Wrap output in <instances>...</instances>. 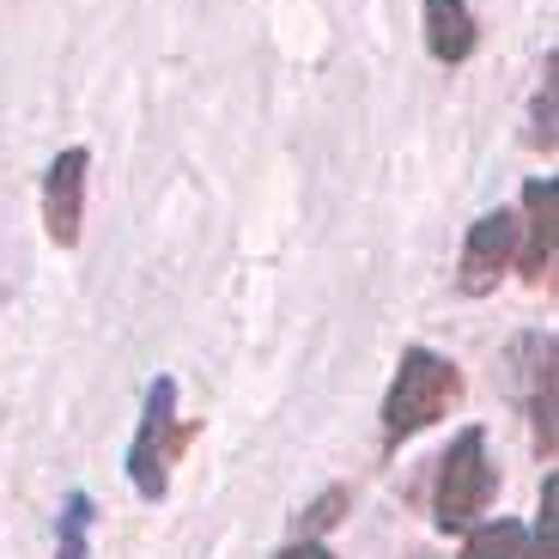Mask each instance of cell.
<instances>
[{
	"label": "cell",
	"instance_id": "cell-3",
	"mask_svg": "<svg viewBox=\"0 0 559 559\" xmlns=\"http://www.w3.org/2000/svg\"><path fill=\"white\" fill-rule=\"evenodd\" d=\"M492 504V462H487V432H468L450 444L444 468H438V530H468Z\"/></svg>",
	"mask_w": 559,
	"mask_h": 559
},
{
	"label": "cell",
	"instance_id": "cell-6",
	"mask_svg": "<svg viewBox=\"0 0 559 559\" xmlns=\"http://www.w3.org/2000/svg\"><path fill=\"white\" fill-rule=\"evenodd\" d=\"M523 213H530V250H523V280L542 286L554 274V231H559V182L535 177L523 189Z\"/></svg>",
	"mask_w": 559,
	"mask_h": 559
},
{
	"label": "cell",
	"instance_id": "cell-4",
	"mask_svg": "<svg viewBox=\"0 0 559 559\" xmlns=\"http://www.w3.org/2000/svg\"><path fill=\"white\" fill-rule=\"evenodd\" d=\"M504 267H518V219L492 207L487 219H475V231H468V243H462L456 286L468 298H480V293H492V286L504 280Z\"/></svg>",
	"mask_w": 559,
	"mask_h": 559
},
{
	"label": "cell",
	"instance_id": "cell-10",
	"mask_svg": "<svg viewBox=\"0 0 559 559\" xmlns=\"http://www.w3.org/2000/svg\"><path fill=\"white\" fill-rule=\"evenodd\" d=\"M462 559H523V530L518 523H492V530L468 535Z\"/></svg>",
	"mask_w": 559,
	"mask_h": 559
},
{
	"label": "cell",
	"instance_id": "cell-8",
	"mask_svg": "<svg viewBox=\"0 0 559 559\" xmlns=\"http://www.w3.org/2000/svg\"><path fill=\"white\" fill-rule=\"evenodd\" d=\"M530 426H535V450H542V456H554V341H542L535 395H530Z\"/></svg>",
	"mask_w": 559,
	"mask_h": 559
},
{
	"label": "cell",
	"instance_id": "cell-2",
	"mask_svg": "<svg viewBox=\"0 0 559 559\" xmlns=\"http://www.w3.org/2000/svg\"><path fill=\"white\" fill-rule=\"evenodd\" d=\"M195 438V419H177V383L158 378L146 395V419H140V438L128 450V480H134L140 499H165L170 487V462L182 456V444Z\"/></svg>",
	"mask_w": 559,
	"mask_h": 559
},
{
	"label": "cell",
	"instance_id": "cell-5",
	"mask_svg": "<svg viewBox=\"0 0 559 559\" xmlns=\"http://www.w3.org/2000/svg\"><path fill=\"white\" fill-rule=\"evenodd\" d=\"M85 170H92L85 146H68V153H56V165L43 170V225H49V238H56L61 250H73V243H80Z\"/></svg>",
	"mask_w": 559,
	"mask_h": 559
},
{
	"label": "cell",
	"instance_id": "cell-14",
	"mask_svg": "<svg viewBox=\"0 0 559 559\" xmlns=\"http://www.w3.org/2000/svg\"><path fill=\"white\" fill-rule=\"evenodd\" d=\"M280 559H335V554H329L322 542H298V547H286Z\"/></svg>",
	"mask_w": 559,
	"mask_h": 559
},
{
	"label": "cell",
	"instance_id": "cell-12",
	"mask_svg": "<svg viewBox=\"0 0 559 559\" xmlns=\"http://www.w3.org/2000/svg\"><path fill=\"white\" fill-rule=\"evenodd\" d=\"M535 140H542L547 153H554V80L542 85V98H535Z\"/></svg>",
	"mask_w": 559,
	"mask_h": 559
},
{
	"label": "cell",
	"instance_id": "cell-1",
	"mask_svg": "<svg viewBox=\"0 0 559 559\" xmlns=\"http://www.w3.org/2000/svg\"><path fill=\"white\" fill-rule=\"evenodd\" d=\"M462 395V371L450 359H438V353L426 347H407L402 353V371H395L390 395H383V438L390 444H402V438L426 432L438 414H450Z\"/></svg>",
	"mask_w": 559,
	"mask_h": 559
},
{
	"label": "cell",
	"instance_id": "cell-13",
	"mask_svg": "<svg viewBox=\"0 0 559 559\" xmlns=\"http://www.w3.org/2000/svg\"><path fill=\"white\" fill-rule=\"evenodd\" d=\"M341 504H347V499H341V492H329V499H322L317 511H310V530H322V523H335V518H341Z\"/></svg>",
	"mask_w": 559,
	"mask_h": 559
},
{
	"label": "cell",
	"instance_id": "cell-11",
	"mask_svg": "<svg viewBox=\"0 0 559 559\" xmlns=\"http://www.w3.org/2000/svg\"><path fill=\"white\" fill-rule=\"evenodd\" d=\"M554 504H559V480H542V518H535V535L523 547V559H554Z\"/></svg>",
	"mask_w": 559,
	"mask_h": 559
},
{
	"label": "cell",
	"instance_id": "cell-9",
	"mask_svg": "<svg viewBox=\"0 0 559 559\" xmlns=\"http://www.w3.org/2000/svg\"><path fill=\"white\" fill-rule=\"evenodd\" d=\"M85 530H92V499L73 492L61 504V535H56V559H85Z\"/></svg>",
	"mask_w": 559,
	"mask_h": 559
},
{
	"label": "cell",
	"instance_id": "cell-7",
	"mask_svg": "<svg viewBox=\"0 0 559 559\" xmlns=\"http://www.w3.org/2000/svg\"><path fill=\"white\" fill-rule=\"evenodd\" d=\"M426 49L438 61H468L475 56V13H468V0H426Z\"/></svg>",
	"mask_w": 559,
	"mask_h": 559
}]
</instances>
